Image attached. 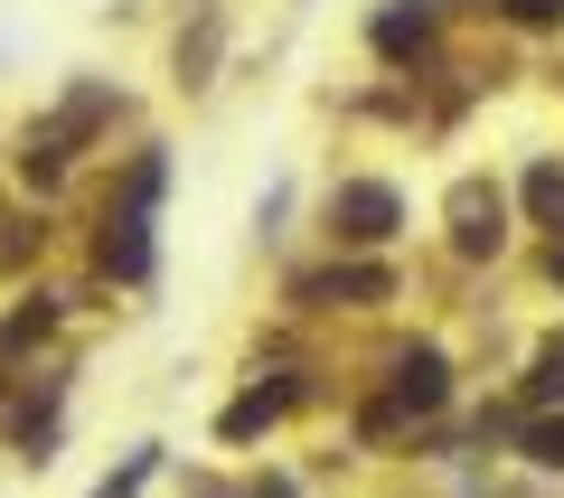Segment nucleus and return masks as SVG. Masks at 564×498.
I'll use <instances>...</instances> for the list:
<instances>
[{
  "mask_svg": "<svg viewBox=\"0 0 564 498\" xmlns=\"http://www.w3.org/2000/svg\"><path fill=\"white\" fill-rule=\"evenodd\" d=\"M443 404V358L433 348H414V358L395 367V404H377V423H395V414H433Z\"/></svg>",
  "mask_w": 564,
  "mask_h": 498,
  "instance_id": "f257e3e1",
  "label": "nucleus"
},
{
  "mask_svg": "<svg viewBox=\"0 0 564 498\" xmlns=\"http://www.w3.org/2000/svg\"><path fill=\"white\" fill-rule=\"evenodd\" d=\"M386 226H395V198H386V188H348L339 198V236L348 245H377Z\"/></svg>",
  "mask_w": 564,
  "mask_h": 498,
  "instance_id": "f03ea898",
  "label": "nucleus"
},
{
  "mask_svg": "<svg viewBox=\"0 0 564 498\" xmlns=\"http://www.w3.org/2000/svg\"><path fill=\"white\" fill-rule=\"evenodd\" d=\"M302 292H311V301H377L386 273H377V263H358V273H311Z\"/></svg>",
  "mask_w": 564,
  "mask_h": 498,
  "instance_id": "7ed1b4c3",
  "label": "nucleus"
},
{
  "mask_svg": "<svg viewBox=\"0 0 564 498\" xmlns=\"http://www.w3.org/2000/svg\"><path fill=\"white\" fill-rule=\"evenodd\" d=\"M282 404H292V386H254L245 404H226V433H263V423H273Z\"/></svg>",
  "mask_w": 564,
  "mask_h": 498,
  "instance_id": "20e7f679",
  "label": "nucleus"
},
{
  "mask_svg": "<svg viewBox=\"0 0 564 498\" xmlns=\"http://www.w3.org/2000/svg\"><path fill=\"white\" fill-rule=\"evenodd\" d=\"M423 39H433L423 10H386V20H377V47H386V57H404V47H423Z\"/></svg>",
  "mask_w": 564,
  "mask_h": 498,
  "instance_id": "39448f33",
  "label": "nucleus"
},
{
  "mask_svg": "<svg viewBox=\"0 0 564 498\" xmlns=\"http://www.w3.org/2000/svg\"><path fill=\"white\" fill-rule=\"evenodd\" d=\"M141 479H151V452H132V461H122V470H113V479H104V489H95V498H132V489H141Z\"/></svg>",
  "mask_w": 564,
  "mask_h": 498,
  "instance_id": "423d86ee",
  "label": "nucleus"
},
{
  "mask_svg": "<svg viewBox=\"0 0 564 498\" xmlns=\"http://www.w3.org/2000/svg\"><path fill=\"white\" fill-rule=\"evenodd\" d=\"M508 20H518V29H555L564 0H508Z\"/></svg>",
  "mask_w": 564,
  "mask_h": 498,
  "instance_id": "0eeeda50",
  "label": "nucleus"
},
{
  "mask_svg": "<svg viewBox=\"0 0 564 498\" xmlns=\"http://www.w3.org/2000/svg\"><path fill=\"white\" fill-rule=\"evenodd\" d=\"M527 198H536L545 217H555V207H564V170H536V180H527Z\"/></svg>",
  "mask_w": 564,
  "mask_h": 498,
  "instance_id": "6e6552de",
  "label": "nucleus"
},
{
  "mask_svg": "<svg viewBox=\"0 0 564 498\" xmlns=\"http://www.w3.org/2000/svg\"><path fill=\"white\" fill-rule=\"evenodd\" d=\"M527 452H536V461H564V423H536V433H527Z\"/></svg>",
  "mask_w": 564,
  "mask_h": 498,
  "instance_id": "1a4fd4ad",
  "label": "nucleus"
},
{
  "mask_svg": "<svg viewBox=\"0 0 564 498\" xmlns=\"http://www.w3.org/2000/svg\"><path fill=\"white\" fill-rule=\"evenodd\" d=\"M555 282H564V245H555Z\"/></svg>",
  "mask_w": 564,
  "mask_h": 498,
  "instance_id": "9d476101",
  "label": "nucleus"
}]
</instances>
